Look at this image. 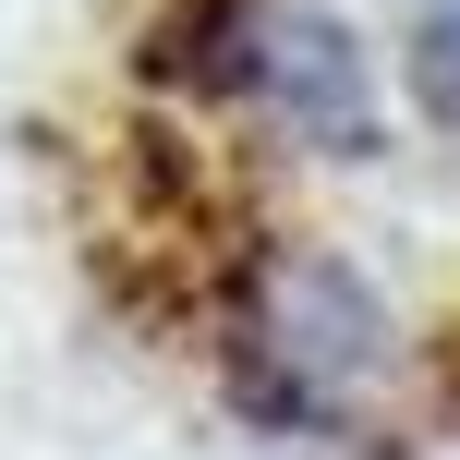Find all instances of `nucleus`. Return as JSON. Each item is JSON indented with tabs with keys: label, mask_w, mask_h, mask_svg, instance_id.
Returning a JSON list of instances; mask_svg holds the SVG:
<instances>
[{
	"label": "nucleus",
	"mask_w": 460,
	"mask_h": 460,
	"mask_svg": "<svg viewBox=\"0 0 460 460\" xmlns=\"http://www.w3.org/2000/svg\"><path fill=\"white\" fill-rule=\"evenodd\" d=\"M376 351H388V315H376V291L340 254H267L254 291H243V315H230V376H243V400L267 424L351 412V388L376 376Z\"/></svg>",
	"instance_id": "1"
},
{
	"label": "nucleus",
	"mask_w": 460,
	"mask_h": 460,
	"mask_svg": "<svg viewBox=\"0 0 460 460\" xmlns=\"http://www.w3.org/2000/svg\"><path fill=\"white\" fill-rule=\"evenodd\" d=\"M412 85H424V110H437V121H460V13H437V24H424Z\"/></svg>",
	"instance_id": "3"
},
{
	"label": "nucleus",
	"mask_w": 460,
	"mask_h": 460,
	"mask_svg": "<svg viewBox=\"0 0 460 460\" xmlns=\"http://www.w3.org/2000/svg\"><path fill=\"white\" fill-rule=\"evenodd\" d=\"M243 85L279 97L291 121H315V134H351V121H364V61H351V37L315 24V13H267V0H254V73Z\"/></svg>",
	"instance_id": "2"
}]
</instances>
